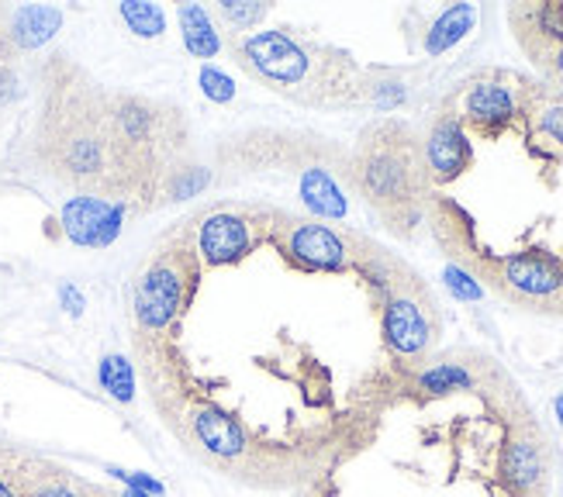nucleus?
<instances>
[{"instance_id":"1","label":"nucleus","mask_w":563,"mask_h":497,"mask_svg":"<svg viewBox=\"0 0 563 497\" xmlns=\"http://www.w3.org/2000/svg\"><path fill=\"white\" fill-rule=\"evenodd\" d=\"M243 67L273 91L305 104H329L356 97V70L345 56L325 52L291 32H253L239 46Z\"/></svg>"},{"instance_id":"2","label":"nucleus","mask_w":563,"mask_h":497,"mask_svg":"<svg viewBox=\"0 0 563 497\" xmlns=\"http://www.w3.org/2000/svg\"><path fill=\"white\" fill-rule=\"evenodd\" d=\"M356 180L366 198H371V204L395 214L415 204L425 180V163L411 149L408 135L398 132V139H391V132L384 128L374 142L363 145Z\"/></svg>"},{"instance_id":"3","label":"nucleus","mask_w":563,"mask_h":497,"mask_svg":"<svg viewBox=\"0 0 563 497\" xmlns=\"http://www.w3.org/2000/svg\"><path fill=\"white\" fill-rule=\"evenodd\" d=\"M484 276L515 305L529 308H563V263L543 249L508 252L497 259H481Z\"/></svg>"},{"instance_id":"4","label":"nucleus","mask_w":563,"mask_h":497,"mask_svg":"<svg viewBox=\"0 0 563 497\" xmlns=\"http://www.w3.org/2000/svg\"><path fill=\"white\" fill-rule=\"evenodd\" d=\"M187 300L184 256H163L149 267L136 287V318L145 332H163Z\"/></svg>"},{"instance_id":"5","label":"nucleus","mask_w":563,"mask_h":497,"mask_svg":"<svg viewBox=\"0 0 563 497\" xmlns=\"http://www.w3.org/2000/svg\"><path fill=\"white\" fill-rule=\"evenodd\" d=\"M518 115H526L523 86H515V80L508 76H481L467 86L457 118L470 125L478 135L494 139L502 135Z\"/></svg>"},{"instance_id":"6","label":"nucleus","mask_w":563,"mask_h":497,"mask_svg":"<svg viewBox=\"0 0 563 497\" xmlns=\"http://www.w3.org/2000/svg\"><path fill=\"white\" fill-rule=\"evenodd\" d=\"M436 339V315L415 291H391L384 297V342L398 356L419 359Z\"/></svg>"},{"instance_id":"7","label":"nucleus","mask_w":563,"mask_h":497,"mask_svg":"<svg viewBox=\"0 0 563 497\" xmlns=\"http://www.w3.org/2000/svg\"><path fill=\"white\" fill-rule=\"evenodd\" d=\"M62 232L73 246L83 249H104L112 246L121 235V222H125V204L97 198V193H80V198H70L62 204Z\"/></svg>"},{"instance_id":"8","label":"nucleus","mask_w":563,"mask_h":497,"mask_svg":"<svg viewBox=\"0 0 563 497\" xmlns=\"http://www.w3.org/2000/svg\"><path fill=\"white\" fill-rule=\"evenodd\" d=\"M284 252L294 267L301 270H325V273H342L350 267V249L339 239L329 225L318 222H297L288 228Z\"/></svg>"},{"instance_id":"9","label":"nucleus","mask_w":563,"mask_h":497,"mask_svg":"<svg viewBox=\"0 0 563 497\" xmlns=\"http://www.w3.org/2000/svg\"><path fill=\"white\" fill-rule=\"evenodd\" d=\"M422 163H425V177L432 184H449V180H457L464 169H470L473 149L464 132V121L457 115H443L436 125H432Z\"/></svg>"},{"instance_id":"10","label":"nucleus","mask_w":563,"mask_h":497,"mask_svg":"<svg viewBox=\"0 0 563 497\" xmlns=\"http://www.w3.org/2000/svg\"><path fill=\"white\" fill-rule=\"evenodd\" d=\"M253 225L243 218V214H211V218L201 225V256L204 263L211 267H228V263H239V259L253 249Z\"/></svg>"},{"instance_id":"11","label":"nucleus","mask_w":563,"mask_h":497,"mask_svg":"<svg viewBox=\"0 0 563 497\" xmlns=\"http://www.w3.org/2000/svg\"><path fill=\"white\" fill-rule=\"evenodd\" d=\"M190 431H193V439H198V446H204L214 460H235V457H243L249 446L243 425L214 404H201L198 412H193Z\"/></svg>"},{"instance_id":"12","label":"nucleus","mask_w":563,"mask_h":497,"mask_svg":"<svg viewBox=\"0 0 563 497\" xmlns=\"http://www.w3.org/2000/svg\"><path fill=\"white\" fill-rule=\"evenodd\" d=\"M502 477L518 494H536L547 487V449L539 439H512L502 452Z\"/></svg>"},{"instance_id":"13","label":"nucleus","mask_w":563,"mask_h":497,"mask_svg":"<svg viewBox=\"0 0 563 497\" xmlns=\"http://www.w3.org/2000/svg\"><path fill=\"white\" fill-rule=\"evenodd\" d=\"M301 201L312 214L318 218H329V222H339L350 214V201H345L342 187L336 184V177L325 166H308L301 173Z\"/></svg>"},{"instance_id":"14","label":"nucleus","mask_w":563,"mask_h":497,"mask_svg":"<svg viewBox=\"0 0 563 497\" xmlns=\"http://www.w3.org/2000/svg\"><path fill=\"white\" fill-rule=\"evenodd\" d=\"M62 28V11L49 4H25L11 14V38L17 49H38Z\"/></svg>"},{"instance_id":"15","label":"nucleus","mask_w":563,"mask_h":497,"mask_svg":"<svg viewBox=\"0 0 563 497\" xmlns=\"http://www.w3.org/2000/svg\"><path fill=\"white\" fill-rule=\"evenodd\" d=\"M473 21H478V8H473V4L446 8L436 21H432V28L425 35V52L429 56H443L446 49L457 46L460 38H467V32L473 28Z\"/></svg>"},{"instance_id":"16","label":"nucleus","mask_w":563,"mask_h":497,"mask_svg":"<svg viewBox=\"0 0 563 497\" xmlns=\"http://www.w3.org/2000/svg\"><path fill=\"white\" fill-rule=\"evenodd\" d=\"M180 35H184L187 52L198 59H211L222 49V35L201 4H180Z\"/></svg>"},{"instance_id":"17","label":"nucleus","mask_w":563,"mask_h":497,"mask_svg":"<svg viewBox=\"0 0 563 497\" xmlns=\"http://www.w3.org/2000/svg\"><path fill=\"white\" fill-rule=\"evenodd\" d=\"M415 387L422 394H453V391H473V374L460 363H436L419 374Z\"/></svg>"},{"instance_id":"18","label":"nucleus","mask_w":563,"mask_h":497,"mask_svg":"<svg viewBox=\"0 0 563 497\" xmlns=\"http://www.w3.org/2000/svg\"><path fill=\"white\" fill-rule=\"evenodd\" d=\"M67 169L73 177H97L104 169V139L91 135V132H80L67 142V156H62Z\"/></svg>"},{"instance_id":"19","label":"nucleus","mask_w":563,"mask_h":497,"mask_svg":"<svg viewBox=\"0 0 563 497\" xmlns=\"http://www.w3.org/2000/svg\"><path fill=\"white\" fill-rule=\"evenodd\" d=\"M529 128L532 139L563 153V97H550L529 107Z\"/></svg>"},{"instance_id":"20","label":"nucleus","mask_w":563,"mask_h":497,"mask_svg":"<svg viewBox=\"0 0 563 497\" xmlns=\"http://www.w3.org/2000/svg\"><path fill=\"white\" fill-rule=\"evenodd\" d=\"M97 380L107 394H112L115 401L128 404L136 398V370H132V363H128L125 356L118 353H107L97 366Z\"/></svg>"},{"instance_id":"21","label":"nucleus","mask_w":563,"mask_h":497,"mask_svg":"<svg viewBox=\"0 0 563 497\" xmlns=\"http://www.w3.org/2000/svg\"><path fill=\"white\" fill-rule=\"evenodd\" d=\"M118 14L128 28H132L139 38H160L166 32V14L160 4H149V0H125L118 4Z\"/></svg>"},{"instance_id":"22","label":"nucleus","mask_w":563,"mask_h":497,"mask_svg":"<svg viewBox=\"0 0 563 497\" xmlns=\"http://www.w3.org/2000/svg\"><path fill=\"white\" fill-rule=\"evenodd\" d=\"M219 14L228 21L232 28L246 32V28L256 25V21H263V17L270 14V4H256V0H249V4H239V0H222V4H219Z\"/></svg>"},{"instance_id":"23","label":"nucleus","mask_w":563,"mask_h":497,"mask_svg":"<svg viewBox=\"0 0 563 497\" xmlns=\"http://www.w3.org/2000/svg\"><path fill=\"white\" fill-rule=\"evenodd\" d=\"M25 497H91L86 490H80L77 484L62 481V477H52V473H46V477H32L25 484Z\"/></svg>"},{"instance_id":"24","label":"nucleus","mask_w":563,"mask_h":497,"mask_svg":"<svg viewBox=\"0 0 563 497\" xmlns=\"http://www.w3.org/2000/svg\"><path fill=\"white\" fill-rule=\"evenodd\" d=\"M443 284L449 287L453 297H460V300H481L484 297V287L464 267H446L443 270Z\"/></svg>"},{"instance_id":"25","label":"nucleus","mask_w":563,"mask_h":497,"mask_svg":"<svg viewBox=\"0 0 563 497\" xmlns=\"http://www.w3.org/2000/svg\"><path fill=\"white\" fill-rule=\"evenodd\" d=\"M201 91L204 97H211L214 104H228L235 97V80L222 70H214V67H204L201 70Z\"/></svg>"},{"instance_id":"26","label":"nucleus","mask_w":563,"mask_h":497,"mask_svg":"<svg viewBox=\"0 0 563 497\" xmlns=\"http://www.w3.org/2000/svg\"><path fill=\"white\" fill-rule=\"evenodd\" d=\"M532 62L553 80L556 91H563V42H553V46L532 52Z\"/></svg>"},{"instance_id":"27","label":"nucleus","mask_w":563,"mask_h":497,"mask_svg":"<svg viewBox=\"0 0 563 497\" xmlns=\"http://www.w3.org/2000/svg\"><path fill=\"white\" fill-rule=\"evenodd\" d=\"M118 481H125L132 490H145V494H153V497H163V484L153 481V477H145V473H128V470H112Z\"/></svg>"},{"instance_id":"28","label":"nucleus","mask_w":563,"mask_h":497,"mask_svg":"<svg viewBox=\"0 0 563 497\" xmlns=\"http://www.w3.org/2000/svg\"><path fill=\"white\" fill-rule=\"evenodd\" d=\"M187 173V180L177 184V190H173V198H190V193H198L201 187H208V173L204 169H184Z\"/></svg>"},{"instance_id":"29","label":"nucleus","mask_w":563,"mask_h":497,"mask_svg":"<svg viewBox=\"0 0 563 497\" xmlns=\"http://www.w3.org/2000/svg\"><path fill=\"white\" fill-rule=\"evenodd\" d=\"M59 300H62V308H67V315H73V318H80L83 308H86L83 294H80L73 284H62V287H59Z\"/></svg>"},{"instance_id":"30","label":"nucleus","mask_w":563,"mask_h":497,"mask_svg":"<svg viewBox=\"0 0 563 497\" xmlns=\"http://www.w3.org/2000/svg\"><path fill=\"white\" fill-rule=\"evenodd\" d=\"M0 497H25V490L17 487V481L11 477V473L0 470Z\"/></svg>"},{"instance_id":"31","label":"nucleus","mask_w":563,"mask_h":497,"mask_svg":"<svg viewBox=\"0 0 563 497\" xmlns=\"http://www.w3.org/2000/svg\"><path fill=\"white\" fill-rule=\"evenodd\" d=\"M553 415H556V422L563 428V394H556V401H553Z\"/></svg>"},{"instance_id":"32","label":"nucleus","mask_w":563,"mask_h":497,"mask_svg":"<svg viewBox=\"0 0 563 497\" xmlns=\"http://www.w3.org/2000/svg\"><path fill=\"white\" fill-rule=\"evenodd\" d=\"M125 497H153V494H145V490H128Z\"/></svg>"}]
</instances>
